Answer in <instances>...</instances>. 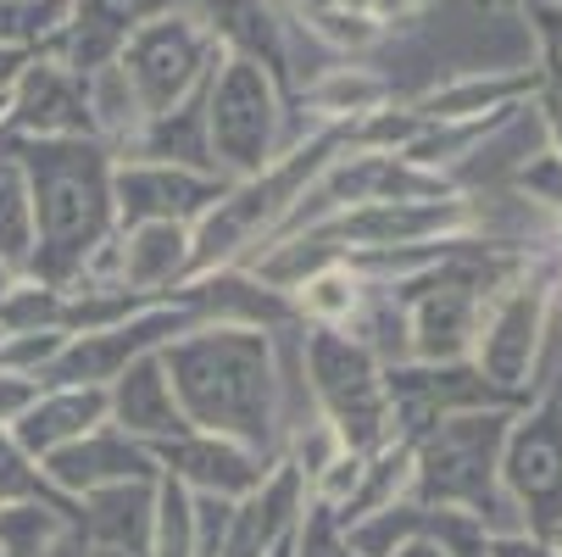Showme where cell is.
Returning a JSON list of instances; mask_svg holds the SVG:
<instances>
[{
	"label": "cell",
	"mask_w": 562,
	"mask_h": 557,
	"mask_svg": "<svg viewBox=\"0 0 562 557\" xmlns=\"http://www.w3.org/2000/svg\"><path fill=\"white\" fill-rule=\"evenodd\" d=\"M117 257H123V290L156 301L190 274V223H134L117 234Z\"/></svg>",
	"instance_id": "2e32d148"
},
{
	"label": "cell",
	"mask_w": 562,
	"mask_h": 557,
	"mask_svg": "<svg viewBox=\"0 0 562 557\" xmlns=\"http://www.w3.org/2000/svg\"><path fill=\"white\" fill-rule=\"evenodd\" d=\"M390 557H446V546H440V541H429V535H413V541H401Z\"/></svg>",
	"instance_id": "f546056e"
},
{
	"label": "cell",
	"mask_w": 562,
	"mask_h": 557,
	"mask_svg": "<svg viewBox=\"0 0 562 557\" xmlns=\"http://www.w3.org/2000/svg\"><path fill=\"white\" fill-rule=\"evenodd\" d=\"M150 524H156V486H106L78 502V535H90V546H112L128 557L150 552Z\"/></svg>",
	"instance_id": "e0dca14e"
},
{
	"label": "cell",
	"mask_w": 562,
	"mask_h": 557,
	"mask_svg": "<svg viewBox=\"0 0 562 557\" xmlns=\"http://www.w3.org/2000/svg\"><path fill=\"white\" fill-rule=\"evenodd\" d=\"M145 557H195V497L179 480H156V524Z\"/></svg>",
	"instance_id": "44dd1931"
},
{
	"label": "cell",
	"mask_w": 562,
	"mask_h": 557,
	"mask_svg": "<svg viewBox=\"0 0 562 557\" xmlns=\"http://www.w3.org/2000/svg\"><path fill=\"white\" fill-rule=\"evenodd\" d=\"M485 557H562V546L546 541V535L513 530V535H491V541H485Z\"/></svg>",
	"instance_id": "4316f807"
},
{
	"label": "cell",
	"mask_w": 562,
	"mask_h": 557,
	"mask_svg": "<svg viewBox=\"0 0 562 557\" xmlns=\"http://www.w3.org/2000/svg\"><path fill=\"white\" fill-rule=\"evenodd\" d=\"M540 78L535 73H468V78H451V85H435L413 112L418 123H473V118H496V112H513L518 96H535Z\"/></svg>",
	"instance_id": "ac0fdd59"
},
{
	"label": "cell",
	"mask_w": 562,
	"mask_h": 557,
	"mask_svg": "<svg viewBox=\"0 0 562 557\" xmlns=\"http://www.w3.org/2000/svg\"><path fill=\"white\" fill-rule=\"evenodd\" d=\"M0 134H18V140H95L85 78L56 67L50 56H34L23 67V78L12 85V107H7V129Z\"/></svg>",
	"instance_id": "7c38bea8"
},
{
	"label": "cell",
	"mask_w": 562,
	"mask_h": 557,
	"mask_svg": "<svg viewBox=\"0 0 562 557\" xmlns=\"http://www.w3.org/2000/svg\"><path fill=\"white\" fill-rule=\"evenodd\" d=\"M540 123H546V140H551V156H562V96H540Z\"/></svg>",
	"instance_id": "f1b7e54d"
},
{
	"label": "cell",
	"mask_w": 562,
	"mask_h": 557,
	"mask_svg": "<svg viewBox=\"0 0 562 557\" xmlns=\"http://www.w3.org/2000/svg\"><path fill=\"white\" fill-rule=\"evenodd\" d=\"M518 408H473L440 419L418 446H413V502L418 508H462L485 524V535H513L524 530L513 497L496 480L502 441Z\"/></svg>",
	"instance_id": "3957f363"
},
{
	"label": "cell",
	"mask_w": 562,
	"mask_h": 557,
	"mask_svg": "<svg viewBox=\"0 0 562 557\" xmlns=\"http://www.w3.org/2000/svg\"><path fill=\"white\" fill-rule=\"evenodd\" d=\"M72 18V0H0V45L40 51Z\"/></svg>",
	"instance_id": "603a6c76"
},
{
	"label": "cell",
	"mask_w": 562,
	"mask_h": 557,
	"mask_svg": "<svg viewBox=\"0 0 562 557\" xmlns=\"http://www.w3.org/2000/svg\"><path fill=\"white\" fill-rule=\"evenodd\" d=\"M72 530L78 519L50 502H0V557H50Z\"/></svg>",
	"instance_id": "ffe728a7"
},
{
	"label": "cell",
	"mask_w": 562,
	"mask_h": 557,
	"mask_svg": "<svg viewBox=\"0 0 562 557\" xmlns=\"http://www.w3.org/2000/svg\"><path fill=\"white\" fill-rule=\"evenodd\" d=\"M551 541H557V546H562V530H557V535H551Z\"/></svg>",
	"instance_id": "836d02e7"
},
{
	"label": "cell",
	"mask_w": 562,
	"mask_h": 557,
	"mask_svg": "<svg viewBox=\"0 0 562 557\" xmlns=\"http://www.w3.org/2000/svg\"><path fill=\"white\" fill-rule=\"evenodd\" d=\"M0 257L23 263L34 257V212H29V179L23 168L0 151Z\"/></svg>",
	"instance_id": "7402d4cb"
},
{
	"label": "cell",
	"mask_w": 562,
	"mask_h": 557,
	"mask_svg": "<svg viewBox=\"0 0 562 557\" xmlns=\"http://www.w3.org/2000/svg\"><path fill=\"white\" fill-rule=\"evenodd\" d=\"M90 557H128V552H112V546H90Z\"/></svg>",
	"instance_id": "1f68e13d"
},
{
	"label": "cell",
	"mask_w": 562,
	"mask_h": 557,
	"mask_svg": "<svg viewBox=\"0 0 562 557\" xmlns=\"http://www.w3.org/2000/svg\"><path fill=\"white\" fill-rule=\"evenodd\" d=\"M34 62V51H18V45H0V96H12V85L23 78V67Z\"/></svg>",
	"instance_id": "83f0119b"
},
{
	"label": "cell",
	"mask_w": 562,
	"mask_h": 557,
	"mask_svg": "<svg viewBox=\"0 0 562 557\" xmlns=\"http://www.w3.org/2000/svg\"><path fill=\"white\" fill-rule=\"evenodd\" d=\"M496 480L513 497L529 535L551 541L562 530V413L546 402V396H535L529 408L513 413Z\"/></svg>",
	"instance_id": "ba28073f"
},
{
	"label": "cell",
	"mask_w": 562,
	"mask_h": 557,
	"mask_svg": "<svg viewBox=\"0 0 562 557\" xmlns=\"http://www.w3.org/2000/svg\"><path fill=\"white\" fill-rule=\"evenodd\" d=\"M179 7L228 51V56H251L257 67L273 73V85L290 90V56H284V34L268 18L262 0H179Z\"/></svg>",
	"instance_id": "9a60e30c"
},
{
	"label": "cell",
	"mask_w": 562,
	"mask_h": 557,
	"mask_svg": "<svg viewBox=\"0 0 562 557\" xmlns=\"http://www.w3.org/2000/svg\"><path fill=\"white\" fill-rule=\"evenodd\" d=\"M279 123H284V90L273 73L251 56H228L206 78V145L217 179L239 185L257 179L268 163H279Z\"/></svg>",
	"instance_id": "5b68a950"
},
{
	"label": "cell",
	"mask_w": 562,
	"mask_h": 557,
	"mask_svg": "<svg viewBox=\"0 0 562 557\" xmlns=\"http://www.w3.org/2000/svg\"><path fill=\"white\" fill-rule=\"evenodd\" d=\"M173 402L190 430L223 435L234 446H251L279 457L284 441V379L273 363V335L251 324H195L162 352Z\"/></svg>",
	"instance_id": "6da1fadb"
},
{
	"label": "cell",
	"mask_w": 562,
	"mask_h": 557,
	"mask_svg": "<svg viewBox=\"0 0 562 557\" xmlns=\"http://www.w3.org/2000/svg\"><path fill=\"white\" fill-rule=\"evenodd\" d=\"M301 374L317 413L335 424L346 452H379L390 441L384 408V363L357 346L346 330H301Z\"/></svg>",
	"instance_id": "8992f818"
},
{
	"label": "cell",
	"mask_w": 562,
	"mask_h": 557,
	"mask_svg": "<svg viewBox=\"0 0 562 557\" xmlns=\"http://www.w3.org/2000/svg\"><path fill=\"white\" fill-rule=\"evenodd\" d=\"M156 468L168 474V480H179L190 497H217V502H246L279 457H262L251 446H234L223 435H179V441H162V446H150Z\"/></svg>",
	"instance_id": "30bf717a"
},
{
	"label": "cell",
	"mask_w": 562,
	"mask_h": 557,
	"mask_svg": "<svg viewBox=\"0 0 562 557\" xmlns=\"http://www.w3.org/2000/svg\"><path fill=\"white\" fill-rule=\"evenodd\" d=\"M395 96V85L384 73H368V67H329L324 78H312V85L295 96L317 129H351L373 112H384Z\"/></svg>",
	"instance_id": "d6986e66"
},
{
	"label": "cell",
	"mask_w": 562,
	"mask_h": 557,
	"mask_svg": "<svg viewBox=\"0 0 562 557\" xmlns=\"http://www.w3.org/2000/svg\"><path fill=\"white\" fill-rule=\"evenodd\" d=\"M106 413H112L106 385H40V396L29 402V413L12 424V441H18L34 463H45L56 446L101 430Z\"/></svg>",
	"instance_id": "5bb4252c"
},
{
	"label": "cell",
	"mask_w": 562,
	"mask_h": 557,
	"mask_svg": "<svg viewBox=\"0 0 562 557\" xmlns=\"http://www.w3.org/2000/svg\"><path fill=\"white\" fill-rule=\"evenodd\" d=\"M7 107H12V96H0V129H7Z\"/></svg>",
	"instance_id": "d6a6232c"
},
{
	"label": "cell",
	"mask_w": 562,
	"mask_h": 557,
	"mask_svg": "<svg viewBox=\"0 0 562 557\" xmlns=\"http://www.w3.org/2000/svg\"><path fill=\"white\" fill-rule=\"evenodd\" d=\"M23 274H29L23 263H7V257H0V301H7V296L23 285Z\"/></svg>",
	"instance_id": "4dcf8cb0"
},
{
	"label": "cell",
	"mask_w": 562,
	"mask_h": 557,
	"mask_svg": "<svg viewBox=\"0 0 562 557\" xmlns=\"http://www.w3.org/2000/svg\"><path fill=\"white\" fill-rule=\"evenodd\" d=\"M40 468H45V480L61 497H72V502H85L90 491H106V486H134V480L139 486H156V480H162V468H156L150 446H139L134 435H123L112 424L78 435L67 446H56Z\"/></svg>",
	"instance_id": "8fae6325"
},
{
	"label": "cell",
	"mask_w": 562,
	"mask_h": 557,
	"mask_svg": "<svg viewBox=\"0 0 562 557\" xmlns=\"http://www.w3.org/2000/svg\"><path fill=\"white\" fill-rule=\"evenodd\" d=\"M295 557H357V552H351L346 530L335 524V513H324V508L306 502V513H301V524H295Z\"/></svg>",
	"instance_id": "cb8c5ba5"
},
{
	"label": "cell",
	"mask_w": 562,
	"mask_h": 557,
	"mask_svg": "<svg viewBox=\"0 0 562 557\" xmlns=\"http://www.w3.org/2000/svg\"><path fill=\"white\" fill-rule=\"evenodd\" d=\"M217 62H223V45H217L184 7L145 18V23L123 40V51H117V67L128 73V85H134L145 118H162V112H173L179 101H190L206 78H212Z\"/></svg>",
	"instance_id": "52a82bcc"
},
{
	"label": "cell",
	"mask_w": 562,
	"mask_h": 557,
	"mask_svg": "<svg viewBox=\"0 0 562 557\" xmlns=\"http://www.w3.org/2000/svg\"><path fill=\"white\" fill-rule=\"evenodd\" d=\"M535 40H540V67H546V90L562 96V7L557 0H535L529 7Z\"/></svg>",
	"instance_id": "d4e9b609"
},
{
	"label": "cell",
	"mask_w": 562,
	"mask_h": 557,
	"mask_svg": "<svg viewBox=\"0 0 562 557\" xmlns=\"http://www.w3.org/2000/svg\"><path fill=\"white\" fill-rule=\"evenodd\" d=\"M228 179L173 168V163H112V212L117 234L134 223H201L223 201Z\"/></svg>",
	"instance_id": "9c48e42d"
},
{
	"label": "cell",
	"mask_w": 562,
	"mask_h": 557,
	"mask_svg": "<svg viewBox=\"0 0 562 557\" xmlns=\"http://www.w3.org/2000/svg\"><path fill=\"white\" fill-rule=\"evenodd\" d=\"M557 263H524L479 318V335L468 363L479 368L507 408H529L540 396V368H546V324H551V290H557Z\"/></svg>",
	"instance_id": "277c9868"
},
{
	"label": "cell",
	"mask_w": 562,
	"mask_h": 557,
	"mask_svg": "<svg viewBox=\"0 0 562 557\" xmlns=\"http://www.w3.org/2000/svg\"><path fill=\"white\" fill-rule=\"evenodd\" d=\"M0 151L29 179V212H34L29 274L67 290L85 257L117 234L112 151L101 140H18V134H0Z\"/></svg>",
	"instance_id": "7a4b0ae2"
},
{
	"label": "cell",
	"mask_w": 562,
	"mask_h": 557,
	"mask_svg": "<svg viewBox=\"0 0 562 557\" xmlns=\"http://www.w3.org/2000/svg\"><path fill=\"white\" fill-rule=\"evenodd\" d=\"M34 396H40V379H29V374H7V368H0V430H12V424L29 413Z\"/></svg>",
	"instance_id": "484cf974"
},
{
	"label": "cell",
	"mask_w": 562,
	"mask_h": 557,
	"mask_svg": "<svg viewBox=\"0 0 562 557\" xmlns=\"http://www.w3.org/2000/svg\"><path fill=\"white\" fill-rule=\"evenodd\" d=\"M106 402H112L106 424L123 430V435H134L139 446H162V441L190 435V424H184V413H179V402H173L168 368H162V357H156V352L134 357V363L106 385Z\"/></svg>",
	"instance_id": "4fadbf2b"
}]
</instances>
